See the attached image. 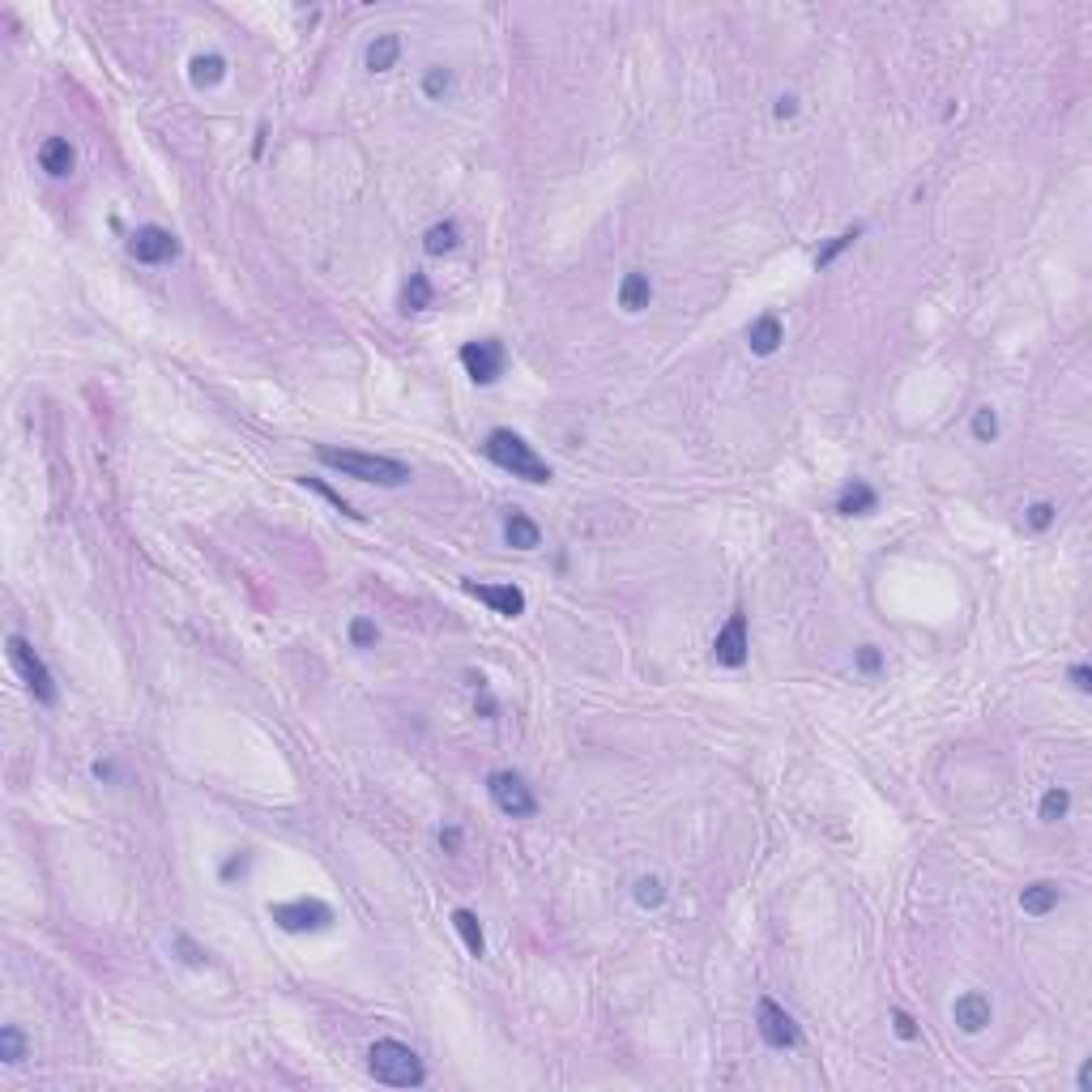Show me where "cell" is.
I'll return each instance as SVG.
<instances>
[{"instance_id":"6da1fadb","label":"cell","mask_w":1092,"mask_h":1092,"mask_svg":"<svg viewBox=\"0 0 1092 1092\" xmlns=\"http://www.w3.org/2000/svg\"><path fill=\"white\" fill-rule=\"evenodd\" d=\"M483 452H487V462L491 465H500V470H508L513 478H526V483H534V487H546L551 478H555L551 465L534 452V444H526L516 431H508V427H495L491 436H487Z\"/></svg>"},{"instance_id":"3957f363","label":"cell","mask_w":1092,"mask_h":1092,"mask_svg":"<svg viewBox=\"0 0 1092 1092\" xmlns=\"http://www.w3.org/2000/svg\"><path fill=\"white\" fill-rule=\"evenodd\" d=\"M368 1072L376 1075L380 1084H389V1088H419V1084L427 1080L422 1059L410 1050L406 1041H376L368 1050Z\"/></svg>"},{"instance_id":"7402d4cb","label":"cell","mask_w":1092,"mask_h":1092,"mask_svg":"<svg viewBox=\"0 0 1092 1092\" xmlns=\"http://www.w3.org/2000/svg\"><path fill=\"white\" fill-rule=\"evenodd\" d=\"M431 282H427V273H410V282H406V291H401V312H427L431 307Z\"/></svg>"},{"instance_id":"836d02e7","label":"cell","mask_w":1092,"mask_h":1092,"mask_svg":"<svg viewBox=\"0 0 1092 1092\" xmlns=\"http://www.w3.org/2000/svg\"><path fill=\"white\" fill-rule=\"evenodd\" d=\"M1050 526H1054V504H1046V500H1041V504H1033L1029 508V529H1037V534H1041V529H1050Z\"/></svg>"},{"instance_id":"8d00e7d4","label":"cell","mask_w":1092,"mask_h":1092,"mask_svg":"<svg viewBox=\"0 0 1092 1092\" xmlns=\"http://www.w3.org/2000/svg\"><path fill=\"white\" fill-rule=\"evenodd\" d=\"M243 866H248V853L240 850L231 862H227V866H222V879H235V875H243Z\"/></svg>"},{"instance_id":"7c38bea8","label":"cell","mask_w":1092,"mask_h":1092,"mask_svg":"<svg viewBox=\"0 0 1092 1092\" xmlns=\"http://www.w3.org/2000/svg\"><path fill=\"white\" fill-rule=\"evenodd\" d=\"M952 1020L960 1033H982L990 1024V998L977 994V990H968V994H960L952 1003Z\"/></svg>"},{"instance_id":"52a82bcc","label":"cell","mask_w":1092,"mask_h":1092,"mask_svg":"<svg viewBox=\"0 0 1092 1092\" xmlns=\"http://www.w3.org/2000/svg\"><path fill=\"white\" fill-rule=\"evenodd\" d=\"M756 1024H760V1037H764V1046H773V1050H794V1046L802 1041L794 1016H789L781 1003H773V998H760Z\"/></svg>"},{"instance_id":"8992f818","label":"cell","mask_w":1092,"mask_h":1092,"mask_svg":"<svg viewBox=\"0 0 1092 1092\" xmlns=\"http://www.w3.org/2000/svg\"><path fill=\"white\" fill-rule=\"evenodd\" d=\"M487 789H491V802L504 815H513V819H529L538 811V799H534V789L526 786V777L521 773H491L487 777Z\"/></svg>"},{"instance_id":"e575fe53","label":"cell","mask_w":1092,"mask_h":1092,"mask_svg":"<svg viewBox=\"0 0 1092 1092\" xmlns=\"http://www.w3.org/2000/svg\"><path fill=\"white\" fill-rule=\"evenodd\" d=\"M892 1029H896V1037H901V1041H914L917 1037V1024H914V1016H909V1011H892Z\"/></svg>"},{"instance_id":"5bb4252c","label":"cell","mask_w":1092,"mask_h":1092,"mask_svg":"<svg viewBox=\"0 0 1092 1092\" xmlns=\"http://www.w3.org/2000/svg\"><path fill=\"white\" fill-rule=\"evenodd\" d=\"M73 162H77V154H73V146H69V136H47V141H43L39 167L47 171L52 179L73 176Z\"/></svg>"},{"instance_id":"f1b7e54d","label":"cell","mask_w":1092,"mask_h":1092,"mask_svg":"<svg viewBox=\"0 0 1092 1092\" xmlns=\"http://www.w3.org/2000/svg\"><path fill=\"white\" fill-rule=\"evenodd\" d=\"M998 436V414L990 406H982L973 414V440H982V444H990Z\"/></svg>"},{"instance_id":"cb8c5ba5","label":"cell","mask_w":1092,"mask_h":1092,"mask_svg":"<svg viewBox=\"0 0 1092 1092\" xmlns=\"http://www.w3.org/2000/svg\"><path fill=\"white\" fill-rule=\"evenodd\" d=\"M448 90H452V69L436 64V69H427V73H422V95H427L431 103H440Z\"/></svg>"},{"instance_id":"d6a6232c","label":"cell","mask_w":1092,"mask_h":1092,"mask_svg":"<svg viewBox=\"0 0 1092 1092\" xmlns=\"http://www.w3.org/2000/svg\"><path fill=\"white\" fill-rule=\"evenodd\" d=\"M171 943H176V952H184V960H188V965H197V968H201V965H210V952H201V947L192 943L188 935H176Z\"/></svg>"},{"instance_id":"ac0fdd59","label":"cell","mask_w":1092,"mask_h":1092,"mask_svg":"<svg viewBox=\"0 0 1092 1092\" xmlns=\"http://www.w3.org/2000/svg\"><path fill=\"white\" fill-rule=\"evenodd\" d=\"M222 77H227V60H222L218 52L192 56V64H188V82L197 85V90H210V85H218Z\"/></svg>"},{"instance_id":"8fae6325","label":"cell","mask_w":1092,"mask_h":1092,"mask_svg":"<svg viewBox=\"0 0 1092 1092\" xmlns=\"http://www.w3.org/2000/svg\"><path fill=\"white\" fill-rule=\"evenodd\" d=\"M465 593L478 598L483 606H491L495 615H504V619L526 615V593H521L516 585H474V580H465Z\"/></svg>"},{"instance_id":"74e56055","label":"cell","mask_w":1092,"mask_h":1092,"mask_svg":"<svg viewBox=\"0 0 1092 1092\" xmlns=\"http://www.w3.org/2000/svg\"><path fill=\"white\" fill-rule=\"evenodd\" d=\"M773 111H777V120H789V116H794V111H799V98H794V95H781Z\"/></svg>"},{"instance_id":"e0dca14e","label":"cell","mask_w":1092,"mask_h":1092,"mask_svg":"<svg viewBox=\"0 0 1092 1092\" xmlns=\"http://www.w3.org/2000/svg\"><path fill=\"white\" fill-rule=\"evenodd\" d=\"M649 299H653V282H649V273H628L619 282V307L623 312H644L649 307Z\"/></svg>"},{"instance_id":"1f68e13d","label":"cell","mask_w":1092,"mask_h":1092,"mask_svg":"<svg viewBox=\"0 0 1092 1092\" xmlns=\"http://www.w3.org/2000/svg\"><path fill=\"white\" fill-rule=\"evenodd\" d=\"M853 662H858L862 674H879L883 670V653L875 649V644H862V649L853 653Z\"/></svg>"},{"instance_id":"ba28073f","label":"cell","mask_w":1092,"mask_h":1092,"mask_svg":"<svg viewBox=\"0 0 1092 1092\" xmlns=\"http://www.w3.org/2000/svg\"><path fill=\"white\" fill-rule=\"evenodd\" d=\"M462 368L474 384H495L500 371H504V346L495 337H478V342H465L462 346Z\"/></svg>"},{"instance_id":"d6986e66","label":"cell","mask_w":1092,"mask_h":1092,"mask_svg":"<svg viewBox=\"0 0 1092 1092\" xmlns=\"http://www.w3.org/2000/svg\"><path fill=\"white\" fill-rule=\"evenodd\" d=\"M504 542H508V546H516V551H534V546L542 542V529H538L526 513H508V521H504Z\"/></svg>"},{"instance_id":"9c48e42d","label":"cell","mask_w":1092,"mask_h":1092,"mask_svg":"<svg viewBox=\"0 0 1092 1092\" xmlns=\"http://www.w3.org/2000/svg\"><path fill=\"white\" fill-rule=\"evenodd\" d=\"M128 256L141 265H167L179 256V240L167 227H141V231H133V240H128Z\"/></svg>"},{"instance_id":"f546056e","label":"cell","mask_w":1092,"mask_h":1092,"mask_svg":"<svg viewBox=\"0 0 1092 1092\" xmlns=\"http://www.w3.org/2000/svg\"><path fill=\"white\" fill-rule=\"evenodd\" d=\"M299 483H304V487H312V491H320V495H325V500H329V504H333L342 516H355V521H358V516H363V513H355V508H350L346 500H342V495L333 491V487H325V483H320V478H299Z\"/></svg>"},{"instance_id":"d4e9b609","label":"cell","mask_w":1092,"mask_h":1092,"mask_svg":"<svg viewBox=\"0 0 1092 1092\" xmlns=\"http://www.w3.org/2000/svg\"><path fill=\"white\" fill-rule=\"evenodd\" d=\"M0 1059L9 1062V1067H18V1062L26 1059V1037H21V1029H13V1024L0 1029Z\"/></svg>"},{"instance_id":"f35d334b","label":"cell","mask_w":1092,"mask_h":1092,"mask_svg":"<svg viewBox=\"0 0 1092 1092\" xmlns=\"http://www.w3.org/2000/svg\"><path fill=\"white\" fill-rule=\"evenodd\" d=\"M440 845H444V850H457V845H462V832H457V828H444L440 832Z\"/></svg>"},{"instance_id":"4dcf8cb0","label":"cell","mask_w":1092,"mask_h":1092,"mask_svg":"<svg viewBox=\"0 0 1092 1092\" xmlns=\"http://www.w3.org/2000/svg\"><path fill=\"white\" fill-rule=\"evenodd\" d=\"M376 636H380V631H376V623H371V619H355V623H350V644H355V649H371V644H376Z\"/></svg>"},{"instance_id":"44dd1931","label":"cell","mask_w":1092,"mask_h":1092,"mask_svg":"<svg viewBox=\"0 0 1092 1092\" xmlns=\"http://www.w3.org/2000/svg\"><path fill=\"white\" fill-rule=\"evenodd\" d=\"M452 926H457V935H462L465 952H470L474 960H483L487 939H483V926H478V917H474L470 909H452Z\"/></svg>"},{"instance_id":"ab89813d","label":"cell","mask_w":1092,"mask_h":1092,"mask_svg":"<svg viewBox=\"0 0 1092 1092\" xmlns=\"http://www.w3.org/2000/svg\"><path fill=\"white\" fill-rule=\"evenodd\" d=\"M1080 1088H1084V1092L1092 1088V1067H1088V1062H1084V1067H1080Z\"/></svg>"},{"instance_id":"277c9868","label":"cell","mask_w":1092,"mask_h":1092,"mask_svg":"<svg viewBox=\"0 0 1092 1092\" xmlns=\"http://www.w3.org/2000/svg\"><path fill=\"white\" fill-rule=\"evenodd\" d=\"M269 917L282 926L286 935H320L333 926V909L325 901H312V896H299V901L286 904H269Z\"/></svg>"},{"instance_id":"4316f807","label":"cell","mask_w":1092,"mask_h":1092,"mask_svg":"<svg viewBox=\"0 0 1092 1092\" xmlns=\"http://www.w3.org/2000/svg\"><path fill=\"white\" fill-rule=\"evenodd\" d=\"M662 901H666V883L657 879V875L636 879V904H641V909H657Z\"/></svg>"},{"instance_id":"603a6c76","label":"cell","mask_w":1092,"mask_h":1092,"mask_svg":"<svg viewBox=\"0 0 1092 1092\" xmlns=\"http://www.w3.org/2000/svg\"><path fill=\"white\" fill-rule=\"evenodd\" d=\"M462 243V231H457V222H436L427 235H422V248H427L431 256H444V253H452Z\"/></svg>"},{"instance_id":"5b68a950","label":"cell","mask_w":1092,"mask_h":1092,"mask_svg":"<svg viewBox=\"0 0 1092 1092\" xmlns=\"http://www.w3.org/2000/svg\"><path fill=\"white\" fill-rule=\"evenodd\" d=\"M5 649H9V662L18 666V674L26 679V687L34 692V700L39 704H56V682H52V670L43 666V657L31 649V641L26 636H18L13 631L9 641H5Z\"/></svg>"},{"instance_id":"484cf974","label":"cell","mask_w":1092,"mask_h":1092,"mask_svg":"<svg viewBox=\"0 0 1092 1092\" xmlns=\"http://www.w3.org/2000/svg\"><path fill=\"white\" fill-rule=\"evenodd\" d=\"M1067 811H1072V794H1067V789H1046V799H1041L1037 815L1046 819V824H1059Z\"/></svg>"},{"instance_id":"4fadbf2b","label":"cell","mask_w":1092,"mask_h":1092,"mask_svg":"<svg viewBox=\"0 0 1092 1092\" xmlns=\"http://www.w3.org/2000/svg\"><path fill=\"white\" fill-rule=\"evenodd\" d=\"M781 342H786V329H781V320L773 312L756 316V320L747 325V346H751V355H777Z\"/></svg>"},{"instance_id":"d590c367","label":"cell","mask_w":1092,"mask_h":1092,"mask_svg":"<svg viewBox=\"0 0 1092 1092\" xmlns=\"http://www.w3.org/2000/svg\"><path fill=\"white\" fill-rule=\"evenodd\" d=\"M1072 682H1075V692H1092V670L1088 666H1072Z\"/></svg>"},{"instance_id":"7a4b0ae2","label":"cell","mask_w":1092,"mask_h":1092,"mask_svg":"<svg viewBox=\"0 0 1092 1092\" xmlns=\"http://www.w3.org/2000/svg\"><path fill=\"white\" fill-rule=\"evenodd\" d=\"M316 457L329 465V470L358 478V483H376V487H406L410 483V465L393 462V457H371V452H355V448H316Z\"/></svg>"},{"instance_id":"ffe728a7","label":"cell","mask_w":1092,"mask_h":1092,"mask_svg":"<svg viewBox=\"0 0 1092 1092\" xmlns=\"http://www.w3.org/2000/svg\"><path fill=\"white\" fill-rule=\"evenodd\" d=\"M397 56H401L397 34H376V39L368 43V69L371 73H389L393 64H397Z\"/></svg>"},{"instance_id":"2e32d148","label":"cell","mask_w":1092,"mask_h":1092,"mask_svg":"<svg viewBox=\"0 0 1092 1092\" xmlns=\"http://www.w3.org/2000/svg\"><path fill=\"white\" fill-rule=\"evenodd\" d=\"M1059 901H1062L1059 883H1029V888L1020 892V909L1033 917H1046L1050 909H1059Z\"/></svg>"},{"instance_id":"9a60e30c","label":"cell","mask_w":1092,"mask_h":1092,"mask_svg":"<svg viewBox=\"0 0 1092 1092\" xmlns=\"http://www.w3.org/2000/svg\"><path fill=\"white\" fill-rule=\"evenodd\" d=\"M875 504H879V495H875L871 483H862V478H853V483L837 495V513L840 516H871Z\"/></svg>"},{"instance_id":"83f0119b","label":"cell","mask_w":1092,"mask_h":1092,"mask_svg":"<svg viewBox=\"0 0 1092 1092\" xmlns=\"http://www.w3.org/2000/svg\"><path fill=\"white\" fill-rule=\"evenodd\" d=\"M858 235H862V227H850V231H840V235H837V240H832V243H828V248H819V256H815V269H828V265H832V261H837V256H840V253H845V248H850V243H853V240H858Z\"/></svg>"},{"instance_id":"30bf717a","label":"cell","mask_w":1092,"mask_h":1092,"mask_svg":"<svg viewBox=\"0 0 1092 1092\" xmlns=\"http://www.w3.org/2000/svg\"><path fill=\"white\" fill-rule=\"evenodd\" d=\"M747 649H751V641H747V615H743V610H734V615H730V623H725V628L717 631V641H713V662H717V666H730V670H738V666L747 662Z\"/></svg>"}]
</instances>
